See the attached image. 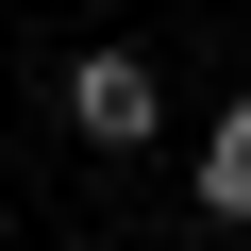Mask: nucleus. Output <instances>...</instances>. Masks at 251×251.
I'll use <instances>...</instances> for the list:
<instances>
[{
  "mask_svg": "<svg viewBox=\"0 0 251 251\" xmlns=\"http://www.w3.org/2000/svg\"><path fill=\"white\" fill-rule=\"evenodd\" d=\"M67 117H84L100 151H134V134H151V50H84V67H67Z\"/></svg>",
  "mask_w": 251,
  "mask_h": 251,
  "instance_id": "nucleus-1",
  "label": "nucleus"
},
{
  "mask_svg": "<svg viewBox=\"0 0 251 251\" xmlns=\"http://www.w3.org/2000/svg\"><path fill=\"white\" fill-rule=\"evenodd\" d=\"M201 218H251V100L201 134Z\"/></svg>",
  "mask_w": 251,
  "mask_h": 251,
  "instance_id": "nucleus-2",
  "label": "nucleus"
}]
</instances>
